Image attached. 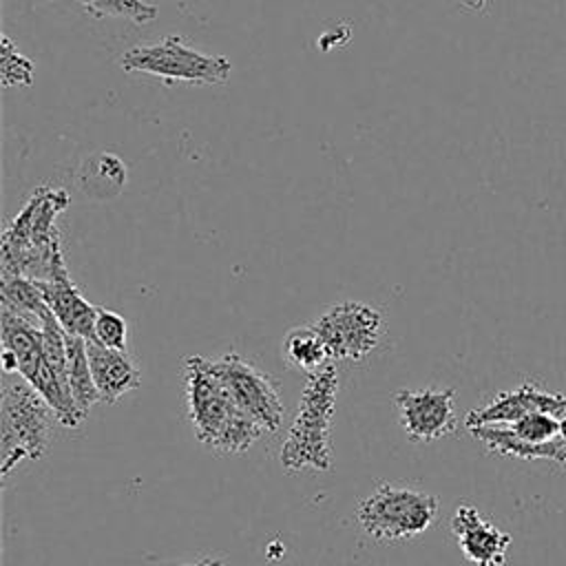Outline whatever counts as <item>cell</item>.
<instances>
[{"instance_id":"1","label":"cell","mask_w":566,"mask_h":566,"mask_svg":"<svg viewBox=\"0 0 566 566\" xmlns=\"http://www.w3.org/2000/svg\"><path fill=\"white\" fill-rule=\"evenodd\" d=\"M186 409L197 440L223 455L248 451L265 431L248 416L212 369V360L188 356L184 360Z\"/></svg>"},{"instance_id":"22","label":"cell","mask_w":566,"mask_h":566,"mask_svg":"<svg viewBox=\"0 0 566 566\" xmlns=\"http://www.w3.org/2000/svg\"><path fill=\"white\" fill-rule=\"evenodd\" d=\"M509 427L513 429L515 436H520L522 440L533 442V444H542V442H548L559 436V420L548 413H539V411L528 413Z\"/></svg>"},{"instance_id":"18","label":"cell","mask_w":566,"mask_h":566,"mask_svg":"<svg viewBox=\"0 0 566 566\" xmlns=\"http://www.w3.org/2000/svg\"><path fill=\"white\" fill-rule=\"evenodd\" d=\"M95 18H126L135 24L153 22L159 9L146 0H77Z\"/></svg>"},{"instance_id":"5","label":"cell","mask_w":566,"mask_h":566,"mask_svg":"<svg viewBox=\"0 0 566 566\" xmlns=\"http://www.w3.org/2000/svg\"><path fill=\"white\" fill-rule=\"evenodd\" d=\"M119 66L128 73H146L164 82L186 84H226L232 73L226 55L201 53L186 44L181 35H166L157 42L133 46L119 57Z\"/></svg>"},{"instance_id":"7","label":"cell","mask_w":566,"mask_h":566,"mask_svg":"<svg viewBox=\"0 0 566 566\" xmlns=\"http://www.w3.org/2000/svg\"><path fill=\"white\" fill-rule=\"evenodd\" d=\"M312 325L323 338L329 360H363L382 336L380 312L360 301L329 305Z\"/></svg>"},{"instance_id":"24","label":"cell","mask_w":566,"mask_h":566,"mask_svg":"<svg viewBox=\"0 0 566 566\" xmlns=\"http://www.w3.org/2000/svg\"><path fill=\"white\" fill-rule=\"evenodd\" d=\"M559 436L566 440V416L559 418Z\"/></svg>"},{"instance_id":"19","label":"cell","mask_w":566,"mask_h":566,"mask_svg":"<svg viewBox=\"0 0 566 566\" xmlns=\"http://www.w3.org/2000/svg\"><path fill=\"white\" fill-rule=\"evenodd\" d=\"M126 181V166L115 155H95L82 168V190L95 197V188L115 186L117 190Z\"/></svg>"},{"instance_id":"16","label":"cell","mask_w":566,"mask_h":566,"mask_svg":"<svg viewBox=\"0 0 566 566\" xmlns=\"http://www.w3.org/2000/svg\"><path fill=\"white\" fill-rule=\"evenodd\" d=\"M283 356L292 367L305 374L321 369L329 360L325 343L314 329V325H301L290 329L283 340Z\"/></svg>"},{"instance_id":"9","label":"cell","mask_w":566,"mask_h":566,"mask_svg":"<svg viewBox=\"0 0 566 566\" xmlns=\"http://www.w3.org/2000/svg\"><path fill=\"white\" fill-rule=\"evenodd\" d=\"M453 387L398 389L394 405L398 409L400 427L413 442H433L455 431L458 420L453 411Z\"/></svg>"},{"instance_id":"6","label":"cell","mask_w":566,"mask_h":566,"mask_svg":"<svg viewBox=\"0 0 566 566\" xmlns=\"http://www.w3.org/2000/svg\"><path fill=\"white\" fill-rule=\"evenodd\" d=\"M438 497L411 486L382 482L356 506L363 531L376 539H402L424 533L438 517Z\"/></svg>"},{"instance_id":"15","label":"cell","mask_w":566,"mask_h":566,"mask_svg":"<svg viewBox=\"0 0 566 566\" xmlns=\"http://www.w3.org/2000/svg\"><path fill=\"white\" fill-rule=\"evenodd\" d=\"M66 363H69L71 394H73L75 407L84 420L88 416L91 407L99 400V394H97V387H95V380L91 374L86 338L66 334Z\"/></svg>"},{"instance_id":"12","label":"cell","mask_w":566,"mask_h":566,"mask_svg":"<svg viewBox=\"0 0 566 566\" xmlns=\"http://www.w3.org/2000/svg\"><path fill=\"white\" fill-rule=\"evenodd\" d=\"M451 533L462 555L475 566H502L511 535L484 520L471 504H460L451 517Z\"/></svg>"},{"instance_id":"11","label":"cell","mask_w":566,"mask_h":566,"mask_svg":"<svg viewBox=\"0 0 566 566\" xmlns=\"http://www.w3.org/2000/svg\"><path fill=\"white\" fill-rule=\"evenodd\" d=\"M40 287L51 314L64 327V332L91 340L97 305H91L71 281L62 250L55 254L51 274L46 281H40Z\"/></svg>"},{"instance_id":"13","label":"cell","mask_w":566,"mask_h":566,"mask_svg":"<svg viewBox=\"0 0 566 566\" xmlns=\"http://www.w3.org/2000/svg\"><path fill=\"white\" fill-rule=\"evenodd\" d=\"M91 374L99 394V400L106 405L117 402L124 394L142 385V371L128 352L111 349L97 340H86Z\"/></svg>"},{"instance_id":"10","label":"cell","mask_w":566,"mask_h":566,"mask_svg":"<svg viewBox=\"0 0 566 566\" xmlns=\"http://www.w3.org/2000/svg\"><path fill=\"white\" fill-rule=\"evenodd\" d=\"M535 411L548 413L559 420L566 416V396L548 394V391L535 387L533 382H524L517 389L502 391L491 402L471 409L464 418V424H467V429L489 427V424L509 427V424L517 422L520 418L535 413Z\"/></svg>"},{"instance_id":"14","label":"cell","mask_w":566,"mask_h":566,"mask_svg":"<svg viewBox=\"0 0 566 566\" xmlns=\"http://www.w3.org/2000/svg\"><path fill=\"white\" fill-rule=\"evenodd\" d=\"M469 433L478 442H482L489 451L500 455H511L517 460H551L557 464H566V440L562 436L542 444H533L515 436L511 427H500V424L473 427L469 429Z\"/></svg>"},{"instance_id":"3","label":"cell","mask_w":566,"mask_h":566,"mask_svg":"<svg viewBox=\"0 0 566 566\" xmlns=\"http://www.w3.org/2000/svg\"><path fill=\"white\" fill-rule=\"evenodd\" d=\"M338 398V371L332 363L307 374L296 416L281 447V464L287 471L332 469V422Z\"/></svg>"},{"instance_id":"20","label":"cell","mask_w":566,"mask_h":566,"mask_svg":"<svg viewBox=\"0 0 566 566\" xmlns=\"http://www.w3.org/2000/svg\"><path fill=\"white\" fill-rule=\"evenodd\" d=\"M104 347L111 349H122L126 352V343H128V325L124 321L122 314L106 310V307H97L95 312V325H93V338Z\"/></svg>"},{"instance_id":"23","label":"cell","mask_w":566,"mask_h":566,"mask_svg":"<svg viewBox=\"0 0 566 566\" xmlns=\"http://www.w3.org/2000/svg\"><path fill=\"white\" fill-rule=\"evenodd\" d=\"M181 566H226V562L219 559V557H203V559H199L195 564H181Z\"/></svg>"},{"instance_id":"2","label":"cell","mask_w":566,"mask_h":566,"mask_svg":"<svg viewBox=\"0 0 566 566\" xmlns=\"http://www.w3.org/2000/svg\"><path fill=\"white\" fill-rule=\"evenodd\" d=\"M69 206L62 188L40 186L22 210L4 226L0 239V274L46 281L60 248L57 214Z\"/></svg>"},{"instance_id":"17","label":"cell","mask_w":566,"mask_h":566,"mask_svg":"<svg viewBox=\"0 0 566 566\" xmlns=\"http://www.w3.org/2000/svg\"><path fill=\"white\" fill-rule=\"evenodd\" d=\"M0 303L38 321H44V316L51 312L44 301L40 281L18 274H0Z\"/></svg>"},{"instance_id":"21","label":"cell","mask_w":566,"mask_h":566,"mask_svg":"<svg viewBox=\"0 0 566 566\" xmlns=\"http://www.w3.org/2000/svg\"><path fill=\"white\" fill-rule=\"evenodd\" d=\"M0 69L4 86H29L33 82V62L27 55H22L7 35H2Z\"/></svg>"},{"instance_id":"4","label":"cell","mask_w":566,"mask_h":566,"mask_svg":"<svg viewBox=\"0 0 566 566\" xmlns=\"http://www.w3.org/2000/svg\"><path fill=\"white\" fill-rule=\"evenodd\" d=\"M57 422L51 405L20 374L2 376L0 398V475L2 480L24 458L40 460Z\"/></svg>"},{"instance_id":"8","label":"cell","mask_w":566,"mask_h":566,"mask_svg":"<svg viewBox=\"0 0 566 566\" xmlns=\"http://www.w3.org/2000/svg\"><path fill=\"white\" fill-rule=\"evenodd\" d=\"M212 369L228 387L237 405L248 416H252L263 431H279L285 409L276 382L265 371H261L259 367H254L250 360L234 352L212 360Z\"/></svg>"}]
</instances>
